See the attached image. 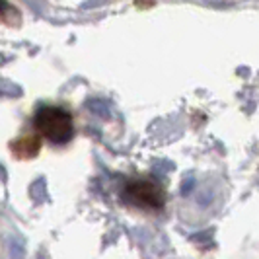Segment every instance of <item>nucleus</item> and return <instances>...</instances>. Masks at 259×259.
Here are the masks:
<instances>
[{
	"label": "nucleus",
	"instance_id": "nucleus-4",
	"mask_svg": "<svg viewBox=\"0 0 259 259\" xmlns=\"http://www.w3.org/2000/svg\"><path fill=\"white\" fill-rule=\"evenodd\" d=\"M12 16L20 20V14H18V10H16L14 6H10L6 0H0V20H2V22H6V24H14V26H18V24L12 20Z\"/></svg>",
	"mask_w": 259,
	"mask_h": 259
},
{
	"label": "nucleus",
	"instance_id": "nucleus-1",
	"mask_svg": "<svg viewBox=\"0 0 259 259\" xmlns=\"http://www.w3.org/2000/svg\"><path fill=\"white\" fill-rule=\"evenodd\" d=\"M33 125L43 137H47L55 144H66L74 135L72 115L63 107H53V105L39 107L33 117Z\"/></svg>",
	"mask_w": 259,
	"mask_h": 259
},
{
	"label": "nucleus",
	"instance_id": "nucleus-3",
	"mask_svg": "<svg viewBox=\"0 0 259 259\" xmlns=\"http://www.w3.org/2000/svg\"><path fill=\"white\" fill-rule=\"evenodd\" d=\"M39 148H41L39 137H22L12 144V150L18 158H33L39 152Z\"/></svg>",
	"mask_w": 259,
	"mask_h": 259
},
{
	"label": "nucleus",
	"instance_id": "nucleus-2",
	"mask_svg": "<svg viewBox=\"0 0 259 259\" xmlns=\"http://www.w3.org/2000/svg\"><path fill=\"white\" fill-rule=\"evenodd\" d=\"M127 201H133L141 207L148 208H162L166 203L164 187L154 180H133L125 187Z\"/></svg>",
	"mask_w": 259,
	"mask_h": 259
}]
</instances>
